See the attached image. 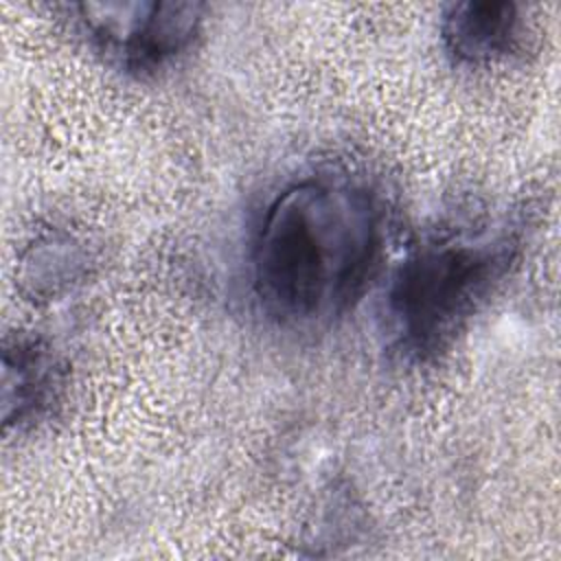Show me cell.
<instances>
[{"label": "cell", "mask_w": 561, "mask_h": 561, "mask_svg": "<svg viewBox=\"0 0 561 561\" xmlns=\"http://www.w3.org/2000/svg\"><path fill=\"white\" fill-rule=\"evenodd\" d=\"M383 239L373 188L351 175L313 173L287 184L265 208L252 245V289L285 329H316L364 294Z\"/></svg>", "instance_id": "6da1fadb"}, {"label": "cell", "mask_w": 561, "mask_h": 561, "mask_svg": "<svg viewBox=\"0 0 561 561\" xmlns=\"http://www.w3.org/2000/svg\"><path fill=\"white\" fill-rule=\"evenodd\" d=\"M519 250L522 228L508 219L456 221L425 232L386 291L394 348L412 362L443 353L508 276Z\"/></svg>", "instance_id": "7a4b0ae2"}, {"label": "cell", "mask_w": 561, "mask_h": 561, "mask_svg": "<svg viewBox=\"0 0 561 561\" xmlns=\"http://www.w3.org/2000/svg\"><path fill=\"white\" fill-rule=\"evenodd\" d=\"M70 11L85 42L107 64L131 75L156 72L175 61L204 24L199 2H81Z\"/></svg>", "instance_id": "3957f363"}, {"label": "cell", "mask_w": 561, "mask_h": 561, "mask_svg": "<svg viewBox=\"0 0 561 561\" xmlns=\"http://www.w3.org/2000/svg\"><path fill=\"white\" fill-rule=\"evenodd\" d=\"M66 366L39 337L4 340L2 348V421L7 430H26L44 421L66 386Z\"/></svg>", "instance_id": "277c9868"}, {"label": "cell", "mask_w": 561, "mask_h": 561, "mask_svg": "<svg viewBox=\"0 0 561 561\" xmlns=\"http://www.w3.org/2000/svg\"><path fill=\"white\" fill-rule=\"evenodd\" d=\"M524 37L519 4L508 0H465L440 18L445 50L467 66H489L515 53Z\"/></svg>", "instance_id": "5b68a950"}]
</instances>
